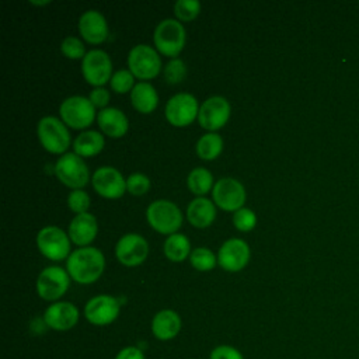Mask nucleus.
<instances>
[{"mask_svg":"<svg viewBox=\"0 0 359 359\" xmlns=\"http://www.w3.org/2000/svg\"><path fill=\"white\" fill-rule=\"evenodd\" d=\"M105 257L95 247H80L66 259V271L80 285L94 283L104 272Z\"/></svg>","mask_w":359,"mask_h":359,"instance_id":"nucleus-1","label":"nucleus"},{"mask_svg":"<svg viewBox=\"0 0 359 359\" xmlns=\"http://www.w3.org/2000/svg\"><path fill=\"white\" fill-rule=\"evenodd\" d=\"M147 223L161 234H174L182 226L181 209L168 199H157L146 208Z\"/></svg>","mask_w":359,"mask_h":359,"instance_id":"nucleus-2","label":"nucleus"},{"mask_svg":"<svg viewBox=\"0 0 359 359\" xmlns=\"http://www.w3.org/2000/svg\"><path fill=\"white\" fill-rule=\"evenodd\" d=\"M187 39L185 28L180 20L175 18H164L161 20L153 32V42L156 45V49L165 55L172 57H177V55L184 49Z\"/></svg>","mask_w":359,"mask_h":359,"instance_id":"nucleus-3","label":"nucleus"},{"mask_svg":"<svg viewBox=\"0 0 359 359\" xmlns=\"http://www.w3.org/2000/svg\"><path fill=\"white\" fill-rule=\"evenodd\" d=\"M36 133L45 150L53 154H65L70 146V132L66 123L52 115L43 116L36 125Z\"/></svg>","mask_w":359,"mask_h":359,"instance_id":"nucleus-4","label":"nucleus"},{"mask_svg":"<svg viewBox=\"0 0 359 359\" xmlns=\"http://www.w3.org/2000/svg\"><path fill=\"white\" fill-rule=\"evenodd\" d=\"M55 174L62 184L72 189H83L90 180L87 164L74 151H66L56 160Z\"/></svg>","mask_w":359,"mask_h":359,"instance_id":"nucleus-5","label":"nucleus"},{"mask_svg":"<svg viewBox=\"0 0 359 359\" xmlns=\"http://www.w3.org/2000/svg\"><path fill=\"white\" fill-rule=\"evenodd\" d=\"M128 67L136 79L147 81L160 73L161 59L157 49L146 43H139L129 50Z\"/></svg>","mask_w":359,"mask_h":359,"instance_id":"nucleus-6","label":"nucleus"},{"mask_svg":"<svg viewBox=\"0 0 359 359\" xmlns=\"http://www.w3.org/2000/svg\"><path fill=\"white\" fill-rule=\"evenodd\" d=\"M59 114L66 126L73 129H84L95 119V107L88 97L72 95L62 101Z\"/></svg>","mask_w":359,"mask_h":359,"instance_id":"nucleus-7","label":"nucleus"},{"mask_svg":"<svg viewBox=\"0 0 359 359\" xmlns=\"http://www.w3.org/2000/svg\"><path fill=\"white\" fill-rule=\"evenodd\" d=\"M70 237L56 226H45L36 234V245L41 254L52 261H62L70 255Z\"/></svg>","mask_w":359,"mask_h":359,"instance_id":"nucleus-8","label":"nucleus"},{"mask_svg":"<svg viewBox=\"0 0 359 359\" xmlns=\"http://www.w3.org/2000/svg\"><path fill=\"white\" fill-rule=\"evenodd\" d=\"M70 286V275L66 269L57 265L46 266L41 271L36 279V292L41 299L56 302Z\"/></svg>","mask_w":359,"mask_h":359,"instance_id":"nucleus-9","label":"nucleus"},{"mask_svg":"<svg viewBox=\"0 0 359 359\" xmlns=\"http://www.w3.org/2000/svg\"><path fill=\"white\" fill-rule=\"evenodd\" d=\"M81 73L86 81L94 87H102L112 77V60L102 49H90L81 59Z\"/></svg>","mask_w":359,"mask_h":359,"instance_id":"nucleus-10","label":"nucleus"},{"mask_svg":"<svg viewBox=\"0 0 359 359\" xmlns=\"http://www.w3.org/2000/svg\"><path fill=\"white\" fill-rule=\"evenodd\" d=\"M199 104L191 93H177L165 104L164 115L167 121L177 128H184L198 118Z\"/></svg>","mask_w":359,"mask_h":359,"instance_id":"nucleus-11","label":"nucleus"},{"mask_svg":"<svg viewBox=\"0 0 359 359\" xmlns=\"http://www.w3.org/2000/svg\"><path fill=\"white\" fill-rule=\"evenodd\" d=\"M245 196L244 185L233 177H223L217 180L212 188L215 205L227 212H236L243 208Z\"/></svg>","mask_w":359,"mask_h":359,"instance_id":"nucleus-12","label":"nucleus"},{"mask_svg":"<svg viewBox=\"0 0 359 359\" xmlns=\"http://www.w3.org/2000/svg\"><path fill=\"white\" fill-rule=\"evenodd\" d=\"M230 112H231V107L224 97L212 95L206 98L199 107L198 122L203 129L209 132H215L227 123L230 118Z\"/></svg>","mask_w":359,"mask_h":359,"instance_id":"nucleus-13","label":"nucleus"},{"mask_svg":"<svg viewBox=\"0 0 359 359\" xmlns=\"http://www.w3.org/2000/svg\"><path fill=\"white\" fill-rule=\"evenodd\" d=\"M91 184L98 195L108 199L121 198L126 191V178L112 165L98 167L91 175Z\"/></svg>","mask_w":359,"mask_h":359,"instance_id":"nucleus-14","label":"nucleus"},{"mask_svg":"<svg viewBox=\"0 0 359 359\" xmlns=\"http://www.w3.org/2000/svg\"><path fill=\"white\" fill-rule=\"evenodd\" d=\"M149 254L146 238L137 233L123 234L115 245V257L125 266H137L143 264Z\"/></svg>","mask_w":359,"mask_h":359,"instance_id":"nucleus-15","label":"nucleus"},{"mask_svg":"<svg viewBox=\"0 0 359 359\" xmlns=\"http://www.w3.org/2000/svg\"><path fill=\"white\" fill-rule=\"evenodd\" d=\"M121 310V303L111 294H98L91 297L84 306V317L94 325H108L114 323Z\"/></svg>","mask_w":359,"mask_h":359,"instance_id":"nucleus-16","label":"nucleus"},{"mask_svg":"<svg viewBox=\"0 0 359 359\" xmlns=\"http://www.w3.org/2000/svg\"><path fill=\"white\" fill-rule=\"evenodd\" d=\"M251 251L241 238L226 240L217 251V264L227 272L241 271L250 261Z\"/></svg>","mask_w":359,"mask_h":359,"instance_id":"nucleus-17","label":"nucleus"},{"mask_svg":"<svg viewBox=\"0 0 359 359\" xmlns=\"http://www.w3.org/2000/svg\"><path fill=\"white\" fill-rule=\"evenodd\" d=\"M79 321V309L70 302H55L43 313V323L55 331H67Z\"/></svg>","mask_w":359,"mask_h":359,"instance_id":"nucleus-18","label":"nucleus"},{"mask_svg":"<svg viewBox=\"0 0 359 359\" xmlns=\"http://www.w3.org/2000/svg\"><path fill=\"white\" fill-rule=\"evenodd\" d=\"M79 32L90 43H101L108 38V24L105 17L98 10H86L77 22Z\"/></svg>","mask_w":359,"mask_h":359,"instance_id":"nucleus-19","label":"nucleus"},{"mask_svg":"<svg viewBox=\"0 0 359 359\" xmlns=\"http://www.w3.org/2000/svg\"><path fill=\"white\" fill-rule=\"evenodd\" d=\"M97 231H98V224H97L95 216L86 212V213L76 215L72 219L67 234L76 245L86 247L95 238Z\"/></svg>","mask_w":359,"mask_h":359,"instance_id":"nucleus-20","label":"nucleus"},{"mask_svg":"<svg viewBox=\"0 0 359 359\" xmlns=\"http://www.w3.org/2000/svg\"><path fill=\"white\" fill-rule=\"evenodd\" d=\"M181 331V317L171 309L160 310L151 320V332L160 341L175 338Z\"/></svg>","mask_w":359,"mask_h":359,"instance_id":"nucleus-21","label":"nucleus"},{"mask_svg":"<svg viewBox=\"0 0 359 359\" xmlns=\"http://www.w3.org/2000/svg\"><path fill=\"white\" fill-rule=\"evenodd\" d=\"M97 122L101 130L109 137H122L129 129L128 116L115 107H107L97 114Z\"/></svg>","mask_w":359,"mask_h":359,"instance_id":"nucleus-22","label":"nucleus"},{"mask_svg":"<svg viewBox=\"0 0 359 359\" xmlns=\"http://www.w3.org/2000/svg\"><path fill=\"white\" fill-rule=\"evenodd\" d=\"M187 219L196 229L209 227L216 219L215 202L205 196H196L187 206Z\"/></svg>","mask_w":359,"mask_h":359,"instance_id":"nucleus-23","label":"nucleus"},{"mask_svg":"<svg viewBox=\"0 0 359 359\" xmlns=\"http://www.w3.org/2000/svg\"><path fill=\"white\" fill-rule=\"evenodd\" d=\"M130 102L140 114H150L157 108L158 94L149 81H139L130 91Z\"/></svg>","mask_w":359,"mask_h":359,"instance_id":"nucleus-24","label":"nucleus"},{"mask_svg":"<svg viewBox=\"0 0 359 359\" xmlns=\"http://www.w3.org/2000/svg\"><path fill=\"white\" fill-rule=\"evenodd\" d=\"M105 140L98 130H83L73 140V150L80 157H93L104 149Z\"/></svg>","mask_w":359,"mask_h":359,"instance_id":"nucleus-25","label":"nucleus"},{"mask_svg":"<svg viewBox=\"0 0 359 359\" xmlns=\"http://www.w3.org/2000/svg\"><path fill=\"white\" fill-rule=\"evenodd\" d=\"M164 255L172 262H182L191 255V243L182 233L170 234L164 241Z\"/></svg>","mask_w":359,"mask_h":359,"instance_id":"nucleus-26","label":"nucleus"},{"mask_svg":"<svg viewBox=\"0 0 359 359\" xmlns=\"http://www.w3.org/2000/svg\"><path fill=\"white\" fill-rule=\"evenodd\" d=\"M223 150V137L216 132H208L202 135L196 144L195 151L202 160H215Z\"/></svg>","mask_w":359,"mask_h":359,"instance_id":"nucleus-27","label":"nucleus"},{"mask_svg":"<svg viewBox=\"0 0 359 359\" xmlns=\"http://www.w3.org/2000/svg\"><path fill=\"white\" fill-rule=\"evenodd\" d=\"M213 185L215 184L212 172L203 167H195L187 177L188 189L198 196H203L205 194L212 191Z\"/></svg>","mask_w":359,"mask_h":359,"instance_id":"nucleus-28","label":"nucleus"},{"mask_svg":"<svg viewBox=\"0 0 359 359\" xmlns=\"http://www.w3.org/2000/svg\"><path fill=\"white\" fill-rule=\"evenodd\" d=\"M189 261L196 271L206 272L215 268V265L217 264V255H215L213 251L206 247H196L191 251Z\"/></svg>","mask_w":359,"mask_h":359,"instance_id":"nucleus-29","label":"nucleus"},{"mask_svg":"<svg viewBox=\"0 0 359 359\" xmlns=\"http://www.w3.org/2000/svg\"><path fill=\"white\" fill-rule=\"evenodd\" d=\"M163 74L167 83L170 84H177L182 81L187 76V65L182 59L180 57H172L170 59L165 66L163 67Z\"/></svg>","mask_w":359,"mask_h":359,"instance_id":"nucleus-30","label":"nucleus"},{"mask_svg":"<svg viewBox=\"0 0 359 359\" xmlns=\"http://www.w3.org/2000/svg\"><path fill=\"white\" fill-rule=\"evenodd\" d=\"M109 84L115 93L123 94V93L132 91V88L135 87V76L129 69H119L114 72L109 80Z\"/></svg>","mask_w":359,"mask_h":359,"instance_id":"nucleus-31","label":"nucleus"},{"mask_svg":"<svg viewBox=\"0 0 359 359\" xmlns=\"http://www.w3.org/2000/svg\"><path fill=\"white\" fill-rule=\"evenodd\" d=\"M201 13V3L198 0H177L174 3V14L180 21H191Z\"/></svg>","mask_w":359,"mask_h":359,"instance_id":"nucleus-32","label":"nucleus"},{"mask_svg":"<svg viewBox=\"0 0 359 359\" xmlns=\"http://www.w3.org/2000/svg\"><path fill=\"white\" fill-rule=\"evenodd\" d=\"M233 224L240 231H251L257 224V215L250 208H240L233 213Z\"/></svg>","mask_w":359,"mask_h":359,"instance_id":"nucleus-33","label":"nucleus"},{"mask_svg":"<svg viewBox=\"0 0 359 359\" xmlns=\"http://www.w3.org/2000/svg\"><path fill=\"white\" fill-rule=\"evenodd\" d=\"M90 195L83 189H72L67 195V206L76 215L86 213L90 208Z\"/></svg>","mask_w":359,"mask_h":359,"instance_id":"nucleus-34","label":"nucleus"},{"mask_svg":"<svg viewBox=\"0 0 359 359\" xmlns=\"http://www.w3.org/2000/svg\"><path fill=\"white\" fill-rule=\"evenodd\" d=\"M62 53L69 59H83L86 56L84 43L77 36H66L60 43Z\"/></svg>","mask_w":359,"mask_h":359,"instance_id":"nucleus-35","label":"nucleus"},{"mask_svg":"<svg viewBox=\"0 0 359 359\" xmlns=\"http://www.w3.org/2000/svg\"><path fill=\"white\" fill-rule=\"evenodd\" d=\"M150 189V180L142 172H133L126 178V191L132 195H143Z\"/></svg>","mask_w":359,"mask_h":359,"instance_id":"nucleus-36","label":"nucleus"},{"mask_svg":"<svg viewBox=\"0 0 359 359\" xmlns=\"http://www.w3.org/2000/svg\"><path fill=\"white\" fill-rule=\"evenodd\" d=\"M209 359H244L241 352L230 345H219L216 346L210 355Z\"/></svg>","mask_w":359,"mask_h":359,"instance_id":"nucleus-37","label":"nucleus"},{"mask_svg":"<svg viewBox=\"0 0 359 359\" xmlns=\"http://www.w3.org/2000/svg\"><path fill=\"white\" fill-rule=\"evenodd\" d=\"M90 101L93 102V105L95 108H107V104L109 101V91L104 87H94L91 91H90V95H88Z\"/></svg>","mask_w":359,"mask_h":359,"instance_id":"nucleus-38","label":"nucleus"},{"mask_svg":"<svg viewBox=\"0 0 359 359\" xmlns=\"http://www.w3.org/2000/svg\"><path fill=\"white\" fill-rule=\"evenodd\" d=\"M115 359H144V353L137 346H126L116 353Z\"/></svg>","mask_w":359,"mask_h":359,"instance_id":"nucleus-39","label":"nucleus"},{"mask_svg":"<svg viewBox=\"0 0 359 359\" xmlns=\"http://www.w3.org/2000/svg\"><path fill=\"white\" fill-rule=\"evenodd\" d=\"M32 4H48L49 1H31Z\"/></svg>","mask_w":359,"mask_h":359,"instance_id":"nucleus-40","label":"nucleus"}]
</instances>
